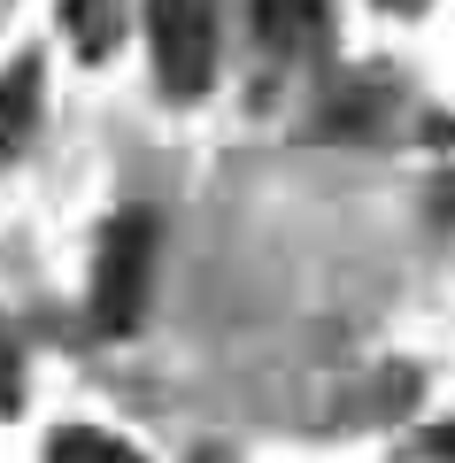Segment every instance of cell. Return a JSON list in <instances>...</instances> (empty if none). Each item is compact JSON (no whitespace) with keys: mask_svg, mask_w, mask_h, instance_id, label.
I'll use <instances>...</instances> for the list:
<instances>
[{"mask_svg":"<svg viewBox=\"0 0 455 463\" xmlns=\"http://www.w3.org/2000/svg\"><path fill=\"white\" fill-rule=\"evenodd\" d=\"M47 463H139V448H124L116 432H54V448H47Z\"/></svg>","mask_w":455,"mask_h":463,"instance_id":"8992f818","label":"cell"},{"mask_svg":"<svg viewBox=\"0 0 455 463\" xmlns=\"http://www.w3.org/2000/svg\"><path fill=\"white\" fill-rule=\"evenodd\" d=\"M62 24L78 39V54H109L124 32V0H62Z\"/></svg>","mask_w":455,"mask_h":463,"instance_id":"5b68a950","label":"cell"},{"mask_svg":"<svg viewBox=\"0 0 455 463\" xmlns=\"http://www.w3.org/2000/svg\"><path fill=\"white\" fill-rule=\"evenodd\" d=\"M424 448H432L440 463H455V425H440V432H432V440H424Z\"/></svg>","mask_w":455,"mask_h":463,"instance_id":"52a82bcc","label":"cell"},{"mask_svg":"<svg viewBox=\"0 0 455 463\" xmlns=\"http://www.w3.org/2000/svg\"><path fill=\"white\" fill-rule=\"evenodd\" d=\"M147 39H155V78L178 100H201L216 78V8L209 0H147Z\"/></svg>","mask_w":455,"mask_h":463,"instance_id":"7a4b0ae2","label":"cell"},{"mask_svg":"<svg viewBox=\"0 0 455 463\" xmlns=\"http://www.w3.org/2000/svg\"><path fill=\"white\" fill-rule=\"evenodd\" d=\"M255 32L270 54H317L332 39V0H255Z\"/></svg>","mask_w":455,"mask_h":463,"instance_id":"3957f363","label":"cell"},{"mask_svg":"<svg viewBox=\"0 0 455 463\" xmlns=\"http://www.w3.org/2000/svg\"><path fill=\"white\" fill-rule=\"evenodd\" d=\"M155 255H163V232L155 216H116L109 240H100V263H93V325L100 332H131L147 317V294H155Z\"/></svg>","mask_w":455,"mask_h":463,"instance_id":"6da1fadb","label":"cell"},{"mask_svg":"<svg viewBox=\"0 0 455 463\" xmlns=\"http://www.w3.org/2000/svg\"><path fill=\"white\" fill-rule=\"evenodd\" d=\"M32 124H39V62L24 54V62L0 78V163L32 139Z\"/></svg>","mask_w":455,"mask_h":463,"instance_id":"277c9868","label":"cell"}]
</instances>
